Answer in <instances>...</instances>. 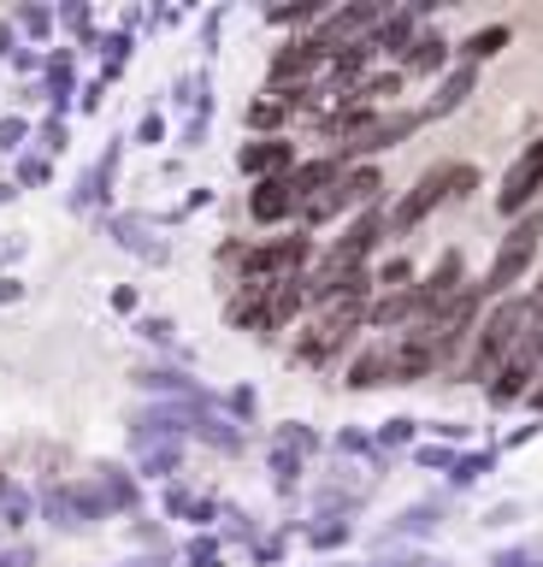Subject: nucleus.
<instances>
[{"label": "nucleus", "instance_id": "1", "mask_svg": "<svg viewBox=\"0 0 543 567\" xmlns=\"http://www.w3.org/2000/svg\"><path fill=\"white\" fill-rule=\"evenodd\" d=\"M472 184H479V172H472V166H461V159H443V166H431V172L414 184V195H408V202H401V207L390 213V230H414V225L426 219L431 207H443L449 195H467Z\"/></svg>", "mask_w": 543, "mask_h": 567}, {"label": "nucleus", "instance_id": "2", "mask_svg": "<svg viewBox=\"0 0 543 567\" xmlns=\"http://www.w3.org/2000/svg\"><path fill=\"white\" fill-rule=\"evenodd\" d=\"M537 237H543V219H537V213H532V219H520L514 230H508V243L497 248V260H490V272H484L479 290H484V296H502L508 284H514V278L525 272V266H532Z\"/></svg>", "mask_w": 543, "mask_h": 567}, {"label": "nucleus", "instance_id": "3", "mask_svg": "<svg viewBox=\"0 0 543 567\" xmlns=\"http://www.w3.org/2000/svg\"><path fill=\"white\" fill-rule=\"evenodd\" d=\"M537 189H543V136H537V142H525V154L514 159V166H508L497 207H502V213H525Z\"/></svg>", "mask_w": 543, "mask_h": 567}, {"label": "nucleus", "instance_id": "4", "mask_svg": "<svg viewBox=\"0 0 543 567\" xmlns=\"http://www.w3.org/2000/svg\"><path fill=\"white\" fill-rule=\"evenodd\" d=\"M419 124H426V113H384V118L366 124L361 136H348V142H343V154H378V148H390V142L414 136Z\"/></svg>", "mask_w": 543, "mask_h": 567}, {"label": "nucleus", "instance_id": "5", "mask_svg": "<svg viewBox=\"0 0 543 567\" xmlns=\"http://www.w3.org/2000/svg\"><path fill=\"white\" fill-rule=\"evenodd\" d=\"M437 361V349L426 343V337H401V343H390V384H408V379H419V372H426Z\"/></svg>", "mask_w": 543, "mask_h": 567}, {"label": "nucleus", "instance_id": "6", "mask_svg": "<svg viewBox=\"0 0 543 567\" xmlns=\"http://www.w3.org/2000/svg\"><path fill=\"white\" fill-rule=\"evenodd\" d=\"M249 207H254V219H260V225H272V219H284V213H290V207H302V202H295L290 177H260L254 195H249Z\"/></svg>", "mask_w": 543, "mask_h": 567}, {"label": "nucleus", "instance_id": "7", "mask_svg": "<svg viewBox=\"0 0 543 567\" xmlns=\"http://www.w3.org/2000/svg\"><path fill=\"white\" fill-rule=\"evenodd\" d=\"M325 60H331V53H325L320 42H295L290 53H278V65H272V83H278V89H290L295 78H307V71H320Z\"/></svg>", "mask_w": 543, "mask_h": 567}, {"label": "nucleus", "instance_id": "8", "mask_svg": "<svg viewBox=\"0 0 543 567\" xmlns=\"http://www.w3.org/2000/svg\"><path fill=\"white\" fill-rule=\"evenodd\" d=\"M378 189H384L378 166H361V172H343V177H337V195H343V207H355V202H366V207H373V202H378Z\"/></svg>", "mask_w": 543, "mask_h": 567}, {"label": "nucleus", "instance_id": "9", "mask_svg": "<svg viewBox=\"0 0 543 567\" xmlns=\"http://www.w3.org/2000/svg\"><path fill=\"white\" fill-rule=\"evenodd\" d=\"M348 384L355 390H373V384H390V349H366L355 367H348Z\"/></svg>", "mask_w": 543, "mask_h": 567}, {"label": "nucleus", "instance_id": "10", "mask_svg": "<svg viewBox=\"0 0 543 567\" xmlns=\"http://www.w3.org/2000/svg\"><path fill=\"white\" fill-rule=\"evenodd\" d=\"M401 319H426L419 290H401V296H390V301H378V308H373V326H401Z\"/></svg>", "mask_w": 543, "mask_h": 567}, {"label": "nucleus", "instance_id": "11", "mask_svg": "<svg viewBox=\"0 0 543 567\" xmlns=\"http://www.w3.org/2000/svg\"><path fill=\"white\" fill-rule=\"evenodd\" d=\"M472 95V65H461V71H455V78L443 83V89H437V101L426 106V118H443V113H455V106H461Z\"/></svg>", "mask_w": 543, "mask_h": 567}, {"label": "nucleus", "instance_id": "12", "mask_svg": "<svg viewBox=\"0 0 543 567\" xmlns=\"http://www.w3.org/2000/svg\"><path fill=\"white\" fill-rule=\"evenodd\" d=\"M242 172H290V142H254L242 154Z\"/></svg>", "mask_w": 543, "mask_h": 567}, {"label": "nucleus", "instance_id": "13", "mask_svg": "<svg viewBox=\"0 0 543 567\" xmlns=\"http://www.w3.org/2000/svg\"><path fill=\"white\" fill-rule=\"evenodd\" d=\"M443 53H449V42H437V35H419V42L401 53V65H408V71H437V65H443Z\"/></svg>", "mask_w": 543, "mask_h": 567}, {"label": "nucleus", "instance_id": "14", "mask_svg": "<svg viewBox=\"0 0 543 567\" xmlns=\"http://www.w3.org/2000/svg\"><path fill=\"white\" fill-rule=\"evenodd\" d=\"M502 42H508V24H490V30H479V35L467 42V60H490Z\"/></svg>", "mask_w": 543, "mask_h": 567}, {"label": "nucleus", "instance_id": "15", "mask_svg": "<svg viewBox=\"0 0 543 567\" xmlns=\"http://www.w3.org/2000/svg\"><path fill=\"white\" fill-rule=\"evenodd\" d=\"M249 124H254V131H278V124H284V101H254Z\"/></svg>", "mask_w": 543, "mask_h": 567}, {"label": "nucleus", "instance_id": "16", "mask_svg": "<svg viewBox=\"0 0 543 567\" xmlns=\"http://www.w3.org/2000/svg\"><path fill=\"white\" fill-rule=\"evenodd\" d=\"M143 467L160 478V473H171L178 467V443H160V450H143Z\"/></svg>", "mask_w": 543, "mask_h": 567}, {"label": "nucleus", "instance_id": "17", "mask_svg": "<svg viewBox=\"0 0 543 567\" xmlns=\"http://www.w3.org/2000/svg\"><path fill=\"white\" fill-rule=\"evenodd\" d=\"M24 136V118H0V148H19Z\"/></svg>", "mask_w": 543, "mask_h": 567}, {"label": "nucleus", "instance_id": "18", "mask_svg": "<svg viewBox=\"0 0 543 567\" xmlns=\"http://www.w3.org/2000/svg\"><path fill=\"white\" fill-rule=\"evenodd\" d=\"M408 272H414V266H408V260H390V266H384V272H378L373 284H401V278H408Z\"/></svg>", "mask_w": 543, "mask_h": 567}, {"label": "nucleus", "instance_id": "19", "mask_svg": "<svg viewBox=\"0 0 543 567\" xmlns=\"http://www.w3.org/2000/svg\"><path fill=\"white\" fill-rule=\"evenodd\" d=\"M19 177H24V184H42V177H48V159H24Z\"/></svg>", "mask_w": 543, "mask_h": 567}, {"label": "nucleus", "instance_id": "20", "mask_svg": "<svg viewBox=\"0 0 543 567\" xmlns=\"http://www.w3.org/2000/svg\"><path fill=\"white\" fill-rule=\"evenodd\" d=\"M313 544H343V526H313Z\"/></svg>", "mask_w": 543, "mask_h": 567}, {"label": "nucleus", "instance_id": "21", "mask_svg": "<svg viewBox=\"0 0 543 567\" xmlns=\"http://www.w3.org/2000/svg\"><path fill=\"white\" fill-rule=\"evenodd\" d=\"M408 432H414V420H390V425H384V437H390V443H401Z\"/></svg>", "mask_w": 543, "mask_h": 567}, {"label": "nucleus", "instance_id": "22", "mask_svg": "<svg viewBox=\"0 0 543 567\" xmlns=\"http://www.w3.org/2000/svg\"><path fill=\"white\" fill-rule=\"evenodd\" d=\"M30 561V549H7V556H0V567H24Z\"/></svg>", "mask_w": 543, "mask_h": 567}, {"label": "nucleus", "instance_id": "23", "mask_svg": "<svg viewBox=\"0 0 543 567\" xmlns=\"http://www.w3.org/2000/svg\"><path fill=\"white\" fill-rule=\"evenodd\" d=\"M532 408H537V414H543V390H537V396H532Z\"/></svg>", "mask_w": 543, "mask_h": 567}, {"label": "nucleus", "instance_id": "24", "mask_svg": "<svg viewBox=\"0 0 543 567\" xmlns=\"http://www.w3.org/2000/svg\"><path fill=\"white\" fill-rule=\"evenodd\" d=\"M532 301H537V313H543V284H537V296H532Z\"/></svg>", "mask_w": 543, "mask_h": 567}, {"label": "nucleus", "instance_id": "25", "mask_svg": "<svg viewBox=\"0 0 543 567\" xmlns=\"http://www.w3.org/2000/svg\"><path fill=\"white\" fill-rule=\"evenodd\" d=\"M7 195H12V184H0V202H7Z\"/></svg>", "mask_w": 543, "mask_h": 567}, {"label": "nucleus", "instance_id": "26", "mask_svg": "<svg viewBox=\"0 0 543 567\" xmlns=\"http://www.w3.org/2000/svg\"><path fill=\"white\" fill-rule=\"evenodd\" d=\"M130 567H154V561H130Z\"/></svg>", "mask_w": 543, "mask_h": 567}]
</instances>
